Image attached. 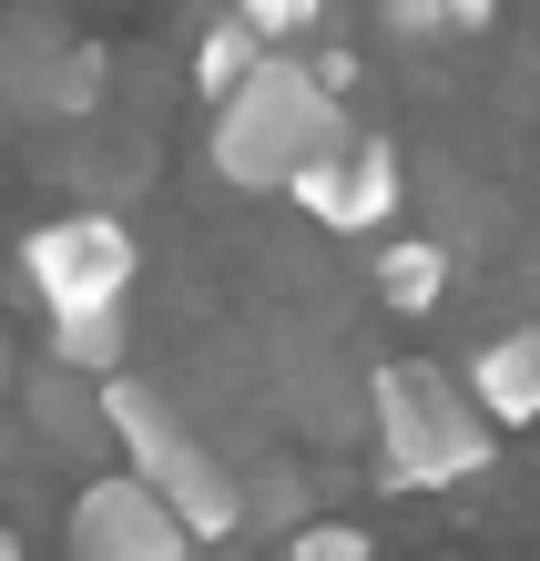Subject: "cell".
<instances>
[{
    "mask_svg": "<svg viewBox=\"0 0 540 561\" xmlns=\"http://www.w3.org/2000/svg\"><path fill=\"white\" fill-rule=\"evenodd\" d=\"M265 51H276V42H265V31H255L245 11H225V21L205 31V42H194V92H205V103H225V92L245 82Z\"/></svg>",
    "mask_w": 540,
    "mask_h": 561,
    "instance_id": "10",
    "label": "cell"
},
{
    "mask_svg": "<svg viewBox=\"0 0 540 561\" xmlns=\"http://www.w3.org/2000/svg\"><path fill=\"white\" fill-rule=\"evenodd\" d=\"M286 194L326 225V236H378V225L398 215V194H409V174H398V144H378V134L347 123V134H336Z\"/></svg>",
    "mask_w": 540,
    "mask_h": 561,
    "instance_id": "6",
    "label": "cell"
},
{
    "mask_svg": "<svg viewBox=\"0 0 540 561\" xmlns=\"http://www.w3.org/2000/svg\"><path fill=\"white\" fill-rule=\"evenodd\" d=\"M286 561H367V531L357 520H307V531L286 541Z\"/></svg>",
    "mask_w": 540,
    "mask_h": 561,
    "instance_id": "11",
    "label": "cell"
},
{
    "mask_svg": "<svg viewBox=\"0 0 540 561\" xmlns=\"http://www.w3.org/2000/svg\"><path fill=\"white\" fill-rule=\"evenodd\" d=\"M378 296H388L398 317H428L438 296H449V245H438V236H398L378 255Z\"/></svg>",
    "mask_w": 540,
    "mask_h": 561,
    "instance_id": "8",
    "label": "cell"
},
{
    "mask_svg": "<svg viewBox=\"0 0 540 561\" xmlns=\"http://www.w3.org/2000/svg\"><path fill=\"white\" fill-rule=\"evenodd\" d=\"M490 428L499 419L480 409V388H459L428 357H398L367 378V439L398 490H459L469 470H490Z\"/></svg>",
    "mask_w": 540,
    "mask_h": 561,
    "instance_id": "1",
    "label": "cell"
},
{
    "mask_svg": "<svg viewBox=\"0 0 540 561\" xmlns=\"http://www.w3.org/2000/svg\"><path fill=\"white\" fill-rule=\"evenodd\" d=\"M133 347V307H92V317H51V357L72 378H113Z\"/></svg>",
    "mask_w": 540,
    "mask_h": 561,
    "instance_id": "9",
    "label": "cell"
},
{
    "mask_svg": "<svg viewBox=\"0 0 540 561\" xmlns=\"http://www.w3.org/2000/svg\"><path fill=\"white\" fill-rule=\"evenodd\" d=\"M438 11H449V31H490L499 11H510V0H438Z\"/></svg>",
    "mask_w": 540,
    "mask_h": 561,
    "instance_id": "14",
    "label": "cell"
},
{
    "mask_svg": "<svg viewBox=\"0 0 540 561\" xmlns=\"http://www.w3.org/2000/svg\"><path fill=\"white\" fill-rule=\"evenodd\" d=\"M469 388H480V409L499 428H530L540 419V327H510V337H490L469 357Z\"/></svg>",
    "mask_w": 540,
    "mask_h": 561,
    "instance_id": "7",
    "label": "cell"
},
{
    "mask_svg": "<svg viewBox=\"0 0 540 561\" xmlns=\"http://www.w3.org/2000/svg\"><path fill=\"white\" fill-rule=\"evenodd\" d=\"M347 134V113H336V92L307 72V61L265 51L245 82L215 103V174L245 184V194H286L307 163Z\"/></svg>",
    "mask_w": 540,
    "mask_h": 561,
    "instance_id": "2",
    "label": "cell"
},
{
    "mask_svg": "<svg viewBox=\"0 0 540 561\" xmlns=\"http://www.w3.org/2000/svg\"><path fill=\"white\" fill-rule=\"evenodd\" d=\"M21 276L51 317H92V307H133L143 255H133V236L113 215H51L21 236Z\"/></svg>",
    "mask_w": 540,
    "mask_h": 561,
    "instance_id": "4",
    "label": "cell"
},
{
    "mask_svg": "<svg viewBox=\"0 0 540 561\" xmlns=\"http://www.w3.org/2000/svg\"><path fill=\"white\" fill-rule=\"evenodd\" d=\"M388 31L398 42H428V31H449V11L438 0H388Z\"/></svg>",
    "mask_w": 540,
    "mask_h": 561,
    "instance_id": "13",
    "label": "cell"
},
{
    "mask_svg": "<svg viewBox=\"0 0 540 561\" xmlns=\"http://www.w3.org/2000/svg\"><path fill=\"white\" fill-rule=\"evenodd\" d=\"M234 11H245L265 42H296V31H317V21H326V0H234Z\"/></svg>",
    "mask_w": 540,
    "mask_h": 561,
    "instance_id": "12",
    "label": "cell"
},
{
    "mask_svg": "<svg viewBox=\"0 0 540 561\" xmlns=\"http://www.w3.org/2000/svg\"><path fill=\"white\" fill-rule=\"evenodd\" d=\"M103 419H113L123 459H133V470H143L174 511H184V531H194V541L245 531V480H234V459L184 419V399H163V388H143V378H113V388H103Z\"/></svg>",
    "mask_w": 540,
    "mask_h": 561,
    "instance_id": "3",
    "label": "cell"
},
{
    "mask_svg": "<svg viewBox=\"0 0 540 561\" xmlns=\"http://www.w3.org/2000/svg\"><path fill=\"white\" fill-rule=\"evenodd\" d=\"M72 561H194V531L143 470H123L72 501Z\"/></svg>",
    "mask_w": 540,
    "mask_h": 561,
    "instance_id": "5",
    "label": "cell"
},
{
    "mask_svg": "<svg viewBox=\"0 0 540 561\" xmlns=\"http://www.w3.org/2000/svg\"><path fill=\"white\" fill-rule=\"evenodd\" d=\"M0 561H21V541H11V531H0Z\"/></svg>",
    "mask_w": 540,
    "mask_h": 561,
    "instance_id": "15",
    "label": "cell"
}]
</instances>
